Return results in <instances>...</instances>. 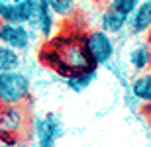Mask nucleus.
Listing matches in <instances>:
<instances>
[{"label": "nucleus", "instance_id": "obj_1", "mask_svg": "<svg viewBox=\"0 0 151 147\" xmlns=\"http://www.w3.org/2000/svg\"><path fill=\"white\" fill-rule=\"evenodd\" d=\"M39 63L49 67L61 79L96 67L86 53L84 34H73V32L59 35L53 34L49 39H45V43L39 47Z\"/></svg>", "mask_w": 151, "mask_h": 147}, {"label": "nucleus", "instance_id": "obj_2", "mask_svg": "<svg viewBox=\"0 0 151 147\" xmlns=\"http://www.w3.org/2000/svg\"><path fill=\"white\" fill-rule=\"evenodd\" d=\"M32 96V79L22 69L0 71V104L22 106Z\"/></svg>", "mask_w": 151, "mask_h": 147}, {"label": "nucleus", "instance_id": "obj_3", "mask_svg": "<svg viewBox=\"0 0 151 147\" xmlns=\"http://www.w3.org/2000/svg\"><path fill=\"white\" fill-rule=\"evenodd\" d=\"M84 47L96 67H108L116 59V39L100 28L84 32Z\"/></svg>", "mask_w": 151, "mask_h": 147}, {"label": "nucleus", "instance_id": "obj_4", "mask_svg": "<svg viewBox=\"0 0 151 147\" xmlns=\"http://www.w3.org/2000/svg\"><path fill=\"white\" fill-rule=\"evenodd\" d=\"M28 4V26L35 32L37 37L49 39L57 32V20L55 12L51 10L49 0H26Z\"/></svg>", "mask_w": 151, "mask_h": 147}, {"label": "nucleus", "instance_id": "obj_5", "mask_svg": "<svg viewBox=\"0 0 151 147\" xmlns=\"http://www.w3.org/2000/svg\"><path fill=\"white\" fill-rule=\"evenodd\" d=\"M32 137L39 147H53L63 137V122L53 112L41 114L32 122Z\"/></svg>", "mask_w": 151, "mask_h": 147}, {"label": "nucleus", "instance_id": "obj_6", "mask_svg": "<svg viewBox=\"0 0 151 147\" xmlns=\"http://www.w3.org/2000/svg\"><path fill=\"white\" fill-rule=\"evenodd\" d=\"M35 39H37V35L28 24L0 22V43L20 51V53H26L32 49Z\"/></svg>", "mask_w": 151, "mask_h": 147}, {"label": "nucleus", "instance_id": "obj_7", "mask_svg": "<svg viewBox=\"0 0 151 147\" xmlns=\"http://www.w3.org/2000/svg\"><path fill=\"white\" fill-rule=\"evenodd\" d=\"M26 125V112L22 106L0 104V137L4 143H18L16 136Z\"/></svg>", "mask_w": 151, "mask_h": 147}, {"label": "nucleus", "instance_id": "obj_8", "mask_svg": "<svg viewBox=\"0 0 151 147\" xmlns=\"http://www.w3.org/2000/svg\"><path fill=\"white\" fill-rule=\"evenodd\" d=\"M151 29V0H139V4L128 18L126 34L129 37H141Z\"/></svg>", "mask_w": 151, "mask_h": 147}, {"label": "nucleus", "instance_id": "obj_9", "mask_svg": "<svg viewBox=\"0 0 151 147\" xmlns=\"http://www.w3.org/2000/svg\"><path fill=\"white\" fill-rule=\"evenodd\" d=\"M129 96L139 106H151V69H145L129 80Z\"/></svg>", "mask_w": 151, "mask_h": 147}, {"label": "nucleus", "instance_id": "obj_10", "mask_svg": "<svg viewBox=\"0 0 151 147\" xmlns=\"http://www.w3.org/2000/svg\"><path fill=\"white\" fill-rule=\"evenodd\" d=\"M128 67L134 73H141L145 69H151V47L147 41H135L128 49Z\"/></svg>", "mask_w": 151, "mask_h": 147}, {"label": "nucleus", "instance_id": "obj_11", "mask_svg": "<svg viewBox=\"0 0 151 147\" xmlns=\"http://www.w3.org/2000/svg\"><path fill=\"white\" fill-rule=\"evenodd\" d=\"M126 28H128V16L106 6V10L100 14V29L112 35H122L126 34Z\"/></svg>", "mask_w": 151, "mask_h": 147}, {"label": "nucleus", "instance_id": "obj_12", "mask_svg": "<svg viewBox=\"0 0 151 147\" xmlns=\"http://www.w3.org/2000/svg\"><path fill=\"white\" fill-rule=\"evenodd\" d=\"M0 22L28 24V4H26V0H22V2L0 0Z\"/></svg>", "mask_w": 151, "mask_h": 147}, {"label": "nucleus", "instance_id": "obj_13", "mask_svg": "<svg viewBox=\"0 0 151 147\" xmlns=\"http://www.w3.org/2000/svg\"><path fill=\"white\" fill-rule=\"evenodd\" d=\"M96 77H98V67H92V69H86V71H78V73H75V75H69V77L63 79V82L67 85L69 90L81 94V92H84L92 82H94Z\"/></svg>", "mask_w": 151, "mask_h": 147}, {"label": "nucleus", "instance_id": "obj_14", "mask_svg": "<svg viewBox=\"0 0 151 147\" xmlns=\"http://www.w3.org/2000/svg\"><path fill=\"white\" fill-rule=\"evenodd\" d=\"M22 65V57L20 51L12 49V47L0 43V71H10V69H20Z\"/></svg>", "mask_w": 151, "mask_h": 147}, {"label": "nucleus", "instance_id": "obj_15", "mask_svg": "<svg viewBox=\"0 0 151 147\" xmlns=\"http://www.w3.org/2000/svg\"><path fill=\"white\" fill-rule=\"evenodd\" d=\"M49 6L57 18H71L75 16L77 0H49Z\"/></svg>", "mask_w": 151, "mask_h": 147}, {"label": "nucleus", "instance_id": "obj_16", "mask_svg": "<svg viewBox=\"0 0 151 147\" xmlns=\"http://www.w3.org/2000/svg\"><path fill=\"white\" fill-rule=\"evenodd\" d=\"M139 4V0H110V8H114V10L122 12V14H126V16L129 18V14L134 12V8Z\"/></svg>", "mask_w": 151, "mask_h": 147}, {"label": "nucleus", "instance_id": "obj_17", "mask_svg": "<svg viewBox=\"0 0 151 147\" xmlns=\"http://www.w3.org/2000/svg\"><path fill=\"white\" fill-rule=\"evenodd\" d=\"M147 128H149V131H151V114L147 116Z\"/></svg>", "mask_w": 151, "mask_h": 147}, {"label": "nucleus", "instance_id": "obj_18", "mask_svg": "<svg viewBox=\"0 0 151 147\" xmlns=\"http://www.w3.org/2000/svg\"><path fill=\"white\" fill-rule=\"evenodd\" d=\"M6 2H22V0H6Z\"/></svg>", "mask_w": 151, "mask_h": 147}]
</instances>
